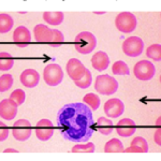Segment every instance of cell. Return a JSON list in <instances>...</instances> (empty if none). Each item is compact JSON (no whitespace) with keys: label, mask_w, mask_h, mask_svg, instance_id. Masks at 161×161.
<instances>
[{"label":"cell","mask_w":161,"mask_h":161,"mask_svg":"<svg viewBox=\"0 0 161 161\" xmlns=\"http://www.w3.org/2000/svg\"><path fill=\"white\" fill-rule=\"evenodd\" d=\"M144 42L139 37L127 38L123 43V52L125 55L130 57H137L143 53Z\"/></svg>","instance_id":"cell-7"},{"label":"cell","mask_w":161,"mask_h":161,"mask_svg":"<svg viewBox=\"0 0 161 161\" xmlns=\"http://www.w3.org/2000/svg\"><path fill=\"white\" fill-rule=\"evenodd\" d=\"M9 136V129L3 123H0V141H4L7 140Z\"/></svg>","instance_id":"cell-32"},{"label":"cell","mask_w":161,"mask_h":161,"mask_svg":"<svg viewBox=\"0 0 161 161\" xmlns=\"http://www.w3.org/2000/svg\"><path fill=\"white\" fill-rule=\"evenodd\" d=\"M97 45V39L89 31H83L79 33L74 40V47L80 54L87 55L95 50Z\"/></svg>","instance_id":"cell-2"},{"label":"cell","mask_w":161,"mask_h":161,"mask_svg":"<svg viewBox=\"0 0 161 161\" xmlns=\"http://www.w3.org/2000/svg\"><path fill=\"white\" fill-rule=\"evenodd\" d=\"M93 124L92 113L85 103H69L57 114V127L67 141H88L93 133Z\"/></svg>","instance_id":"cell-1"},{"label":"cell","mask_w":161,"mask_h":161,"mask_svg":"<svg viewBox=\"0 0 161 161\" xmlns=\"http://www.w3.org/2000/svg\"><path fill=\"white\" fill-rule=\"evenodd\" d=\"M113 128H114V126L111 119H108L106 117H100L98 119L97 129L101 134H103V136H108V134L112 133Z\"/></svg>","instance_id":"cell-19"},{"label":"cell","mask_w":161,"mask_h":161,"mask_svg":"<svg viewBox=\"0 0 161 161\" xmlns=\"http://www.w3.org/2000/svg\"><path fill=\"white\" fill-rule=\"evenodd\" d=\"M35 132L40 141H47L54 134V125L48 119H41L36 126Z\"/></svg>","instance_id":"cell-9"},{"label":"cell","mask_w":161,"mask_h":161,"mask_svg":"<svg viewBox=\"0 0 161 161\" xmlns=\"http://www.w3.org/2000/svg\"><path fill=\"white\" fill-rule=\"evenodd\" d=\"M13 77L11 74H2L0 77V92H3L9 90L13 85Z\"/></svg>","instance_id":"cell-29"},{"label":"cell","mask_w":161,"mask_h":161,"mask_svg":"<svg viewBox=\"0 0 161 161\" xmlns=\"http://www.w3.org/2000/svg\"><path fill=\"white\" fill-rule=\"evenodd\" d=\"M146 56L155 61L161 60V45L160 44H153L146 50Z\"/></svg>","instance_id":"cell-27"},{"label":"cell","mask_w":161,"mask_h":161,"mask_svg":"<svg viewBox=\"0 0 161 161\" xmlns=\"http://www.w3.org/2000/svg\"><path fill=\"white\" fill-rule=\"evenodd\" d=\"M14 66V58L7 52L0 53V70L1 72H7Z\"/></svg>","instance_id":"cell-20"},{"label":"cell","mask_w":161,"mask_h":161,"mask_svg":"<svg viewBox=\"0 0 161 161\" xmlns=\"http://www.w3.org/2000/svg\"><path fill=\"white\" fill-rule=\"evenodd\" d=\"M83 101L92 111L98 110V108L100 106V98L96 93H87V95H85L84 98H83Z\"/></svg>","instance_id":"cell-24"},{"label":"cell","mask_w":161,"mask_h":161,"mask_svg":"<svg viewBox=\"0 0 161 161\" xmlns=\"http://www.w3.org/2000/svg\"><path fill=\"white\" fill-rule=\"evenodd\" d=\"M43 79L44 82L48 86H57L64 80V72L59 64H50L44 68L43 71Z\"/></svg>","instance_id":"cell-5"},{"label":"cell","mask_w":161,"mask_h":161,"mask_svg":"<svg viewBox=\"0 0 161 161\" xmlns=\"http://www.w3.org/2000/svg\"><path fill=\"white\" fill-rule=\"evenodd\" d=\"M17 105L11 99H3L0 102V116L2 119L12 120L17 114Z\"/></svg>","instance_id":"cell-12"},{"label":"cell","mask_w":161,"mask_h":161,"mask_svg":"<svg viewBox=\"0 0 161 161\" xmlns=\"http://www.w3.org/2000/svg\"><path fill=\"white\" fill-rule=\"evenodd\" d=\"M40 82V75L35 69H26L20 74V83L27 88L36 87Z\"/></svg>","instance_id":"cell-15"},{"label":"cell","mask_w":161,"mask_h":161,"mask_svg":"<svg viewBox=\"0 0 161 161\" xmlns=\"http://www.w3.org/2000/svg\"><path fill=\"white\" fill-rule=\"evenodd\" d=\"M13 25H14V20L12 16L7 13H1L0 14V32L7 33L12 29Z\"/></svg>","instance_id":"cell-22"},{"label":"cell","mask_w":161,"mask_h":161,"mask_svg":"<svg viewBox=\"0 0 161 161\" xmlns=\"http://www.w3.org/2000/svg\"><path fill=\"white\" fill-rule=\"evenodd\" d=\"M125 105L124 102L119 99H110L105 102L104 104V113L108 117L117 118L124 114Z\"/></svg>","instance_id":"cell-11"},{"label":"cell","mask_w":161,"mask_h":161,"mask_svg":"<svg viewBox=\"0 0 161 161\" xmlns=\"http://www.w3.org/2000/svg\"><path fill=\"white\" fill-rule=\"evenodd\" d=\"M13 42L16 44L19 47H26L29 45L31 42V36L29 32V29L25 27V26H19L13 32Z\"/></svg>","instance_id":"cell-13"},{"label":"cell","mask_w":161,"mask_h":161,"mask_svg":"<svg viewBox=\"0 0 161 161\" xmlns=\"http://www.w3.org/2000/svg\"><path fill=\"white\" fill-rule=\"evenodd\" d=\"M66 70H67V73L70 76V79H72V80L75 82V80H79L82 79L83 75L85 74L86 68H85L84 64L80 60L76 58H72L67 64Z\"/></svg>","instance_id":"cell-10"},{"label":"cell","mask_w":161,"mask_h":161,"mask_svg":"<svg viewBox=\"0 0 161 161\" xmlns=\"http://www.w3.org/2000/svg\"><path fill=\"white\" fill-rule=\"evenodd\" d=\"M25 98H26V93L24 90H22V89H15L14 92L11 93V96H10V99L14 101L17 105L23 104L25 101Z\"/></svg>","instance_id":"cell-31"},{"label":"cell","mask_w":161,"mask_h":161,"mask_svg":"<svg viewBox=\"0 0 161 161\" xmlns=\"http://www.w3.org/2000/svg\"><path fill=\"white\" fill-rule=\"evenodd\" d=\"M95 89L101 95L111 96L118 89V82L113 76L108 74H102L97 76L95 82Z\"/></svg>","instance_id":"cell-3"},{"label":"cell","mask_w":161,"mask_h":161,"mask_svg":"<svg viewBox=\"0 0 161 161\" xmlns=\"http://www.w3.org/2000/svg\"><path fill=\"white\" fill-rule=\"evenodd\" d=\"M12 133L13 136L17 141H27L31 136V133H32L31 124L28 120H26V119H19V120H17L16 123L13 125Z\"/></svg>","instance_id":"cell-8"},{"label":"cell","mask_w":161,"mask_h":161,"mask_svg":"<svg viewBox=\"0 0 161 161\" xmlns=\"http://www.w3.org/2000/svg\"><path fill=\"white\" fill-rule=\"evenodd\" d=\"M136 125L130 118H124L119 120L116 126V132L123 137H129L136 132Z\"/></svg>","instance_id":"cell-14"},{"label":"cell","mask_w":161,"mask_h":161,"mask_svg":"<svg viewBox=\"0 0 161 161\" xmlns=\"http://www.w3.org/2000/svg\"><path fill=\"white\" fill-rule=\"evenodd\" d=\"M43 19L46 23L54 26H57L61 24L64 20V13L62 12H44L43 13Z\"/></svg>","instance_id":"cell-21"},{"label":"cell","mask_w":161,"mask_h":161,"mask_svg":"<svg viewBox=\"0 0 161 161\" xmlns=\"http://www.w3.org/2000/svg\"><path fill=\"white\" fill-rule=\"evenodd\" d=\"M133 73L140 80H149L156 73L155 66L148 60H141L136 62L133 68Z\"/></svg>","instance_id":"cell-6"},{"label":"cell","mask_w":161,"mask_h":161,"mask_svg":"<svg viewBox=\"0 0 161 161\" xmlns=\"http://www.w3.org/2000/svg\"><path fill=\"white\" fill-rule=\"evenodd\" d=\"M64 42V35L57 29H52V36L48 41V44L53 47H58V46L62 45Z\"/></svg>","instance_id":"cell-26"},{"label":"cell","mask_w":161,"mask_h":161,"mask_svg":"<svg viewBox=\"0 0 161 161\" xmlns=\"http://www.w3.org/2000/svg\"><path fill=\"white\" fill-rule=\"evenodd\" d=\"M33 33H35V39L39 43H48L50 38L52 36V29L47 27V26L40 24L37 25L33 29Z\"/></svg>","instance_id":"cell-17"},{"label":"cell","mask_w":161,"mask_h":161,"mask_svg":"<svg viewBox=\"0 0 161 161\" xmlns=\"http://www.w3.org/2000/svg\"><path fill=\"white\" fill-rule=\"evenodd\" d=\"M92 64L97 71H104L110 66V57L105 52H98L92 58Z\"/></svg>","instance_id":"cell-16"},{"label":"cell","mask_w":161,"mask_h":161,"mask_svg":"<svg viewBox=\"0 0 161 161\" xmlns=\"http://www.w3.org/2000/svg\"><path fill=\"white\" fill-rule=\"evenodd\" d=\"M92 72L89 71L87 68H86V71H85V74L83 75V77L79 80H75V85L77 87L82 88V89H85V88H88L92 85Z\"/></svg>","instance_id":"cell-28"},{"label":"cell","mask_w":161,"mask_h":161,"mask_svg":"<svg viewBox=\"0 0 161 161\" xmlns=\"http://www.w3.org/2000/svg\"><path fill=\"white\" fill-rule=\"evenodd\" d=\"M96 150L95 144L93 143H86L84 145L77 144L75 146L72 147L71 152L72 153H93Z\"/></svg>","instance_id":"cell-30"},{"label":"cell","mask_w":161,"mask_h":161,"mask_svg":"<svg viewBox=\"0 0 161 161\" xmlns=\"http://www.w3.org/2000/svg\"><path fill=\"white\" fill-rule=\"evenodd\" d=\"M116 28L124 33H130L136 28L137 20L134 14L131 12H121L116 16Z\"/></svg>","instance_id":"cell-4"},{"label":"cell","mask_w":161,"mask_h":161,"mask_svg":"<svg viewBox=\"0 0 161 161\" xmlns=\"http://www.w3.org/2000/svg\"><path fill=\"white\" fill-rule=\"evenodd\" d=\"M160 133H161L160 128H158V130L156 131V133H155V142H156V144H158V145H161V141H160Z\"/></svg>","instance_id":"cell-33"},{"label":"cell","mask_w":161,"mask_h":161,"mask_svg":"<svg viewBox=\"0 0 161 161\" xmlns=\"http://www.w3.org/2000/svg\"><path fill=\"white\" fill-rule=\"evenodd\" d=\"M105 153H124V145L118 139L110 140L104 146Z\"/></svg>","instance_id":"cell-23"},{"label":"cell","mask_w":161,"mask_h":161,"mask_svg":"<svg viewBox=\"0 0 161 161\" xmlns=\"http://www.w3.org/2000/svg\"><path fill=\"white\" fill-rule=\"evenodd\" d=\"M4 153H17V150L14 148H8L4 150Z\"/></svg>","instance_id":"cell-34"},{"label":"cell","mask_w":161,"mask_h":161,"mask_svg":"<svg viewBox=\"0 0 161 161\" xmlns=\"http://www.w3.org/2000/svg\"><path fill=\"white\" fill-rule=\"evenodd\" d=\"M126 153H147L148 152V144L144 137L136 136L133 139L131 146L127 149H124Z\"/></svg>","instance_id":"cell-18"},{"label":"cell","mask_w":161,"mask_h":161,"mask_svg":"<svg viewBox=\"0 0 161 161\" xmlns=\"http://www.w3.org/2000/svg\"><path fill=\"white\" fill-rule=\"evenodd\" d=\"M112 72L117 75H129V73H130L127 64L123 60L114 62L113 66H112Z\"/></svg>","instance_id":"cell-25"}]
</instances>
